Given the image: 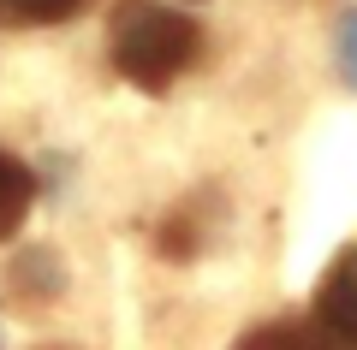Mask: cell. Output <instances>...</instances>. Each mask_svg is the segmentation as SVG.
I'll return each mask as SVG.
<instances>
[{"label":"cell","mask_w":357,"mask_h":350,"mask_svg":"<svg viewBox=\"0 0 357 350\" xmlns=\"http://www.w3.org/2000/svg\"><path fill=\"white\" fill-rule=\"evenodd\" d=\"M197 54H203V36L185 13H167L149 0H126L114 13V65L137 89H167L197 65Z\"/></svg>","instance_id":"cell-1"},{"label":"cell","mask_w":357,"mask_h":350,"mask_svg":"<svg viewBox=\"0 0 357 350\" xmlns=\"http://www.w3.org/2000/svg\"><path fill=\"white\" fill-rule=\"evenodd\" d=\"M316 326L328 338H351L357 344V244L333 255V267L316 285Z\"/></svg>","instance_id":"cell-2"},{"label":"cell","mask_w":357,"mask_h":350,"mask_svg":"<svg viewBox=\"0 0 357 350\" xmlns=\"http://www.w3.org/2000/svg\"><path fill=\"white\" fill-rule=\"evenodd\" d=\"M30 202H36V178H30V166H18L13 154H0V238H13L18 225H24Z\"/></svg>","instance_id":"cell-3"},{"label":"cell","mask_w":357,"mask_h":350,"mask_svg":"<svg viewBox=\"0 0 357 350\" xmlns=\"http://www.w3.org/2000/svg\"><path fill=\"white\" fill-rule=\"evenodd\" d=\"M66 13H77V0H0L6 24H54Z\"/></svg>","instance_id":"cell-4"},{"label":"cell","mask_w":357,"mask_h":350,"mask_svg":"<svg viewBox=\"0 0 357 350\" xmlns=\"http://www.w3.org/2000/svg\"><path fill=\"white\" fill-rule=\"evenodd\" d=\"M333 65H340V77L357 89V6L340 18V36H333Z\"/></svg>","instance_id":"cell-5"}]
</instances>
